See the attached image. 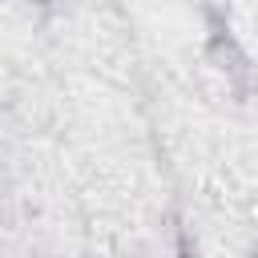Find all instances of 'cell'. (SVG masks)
<instances>
[{
  "label": "cell",
  "mask_w": 258,
  "mask_h": 258,
  "mask_svg": "<svg viewBox=\"0 0 258 258\" xmlns=\"http://www.w3.org/2000/svg\"><path fill=\"white\" fill-rule=\"evenodd\" d=\"M181 258H189V250H185V246H181Z\"/></svg>",
  "instance_id": "cell-1"
}]
</instances>
